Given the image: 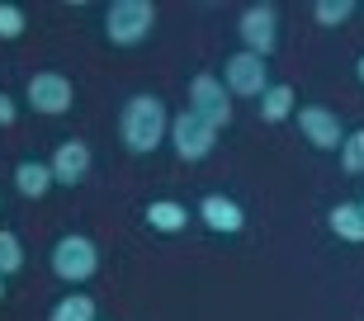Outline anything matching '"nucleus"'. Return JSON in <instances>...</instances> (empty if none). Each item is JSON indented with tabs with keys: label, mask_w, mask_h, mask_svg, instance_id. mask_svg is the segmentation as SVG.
Returning a JSON list of instances; mask_svg holds the SVG:
<instances>
[{
	"label": "nucleus",
	"mask_w": 364,
	"mask_h": 321,
	"mask_svg": "<svg viewBox=\"0 0 364 321\" xmlns=\"http://www.w3.org/2000/svg\"><path fill=\"white\" fill-rule=\"evenodd\" d=\"M95 317H100V308H95L90 293H67V298H57L48 321H95Z\"/></svg>",
	"instance_id": "dca6fc26"
},
{
	"label": "nucleus",
	"mask_w": 364,
	"mask_h": 321,
	"mask_svg": "<svg viewBox=\"0 0 364 321\" xmlns=\"http://www.w3.org/2000/svg\"><path fill=\"white\" fill-rule=\"evenodd\" d=\"M19 269H24V241L0 227V274L10 279V274H19Z\"/></svg>",
	"instance_id": "6ab92c4d"
},
{
	"label": "nucleus",
	"mask_w": 364,
	"mask_h": 321,
	"mask_svg": "<svg viewBox=\"0 0 364 321\" xmlns=\"http://www.w3.org/2000/svg\"><path fill=\"white\" fill-rule=\"evenodd\" d=\"M355 76H360V85H364V57H360V62H355Z\"/></svg>",
	"instance_id": "4be33fe9"
},
{
	"label": "nucleus",
	"mask_w": 364,
	"mask_h": 321,
	"mask_svg": "<svg viewBox=\"0 0 364 321\" xmlns=\"http://www.w3.org/2000/svg\"><path fill=\"white\" fill-rule=\"evenodd\" d=\"M24 10H19V5H10V0H0V38L10 43V38H19V33H24Z\"/></svg>",
	"instance_id": "aec40b11"
},
{
	"label": "nucleus",
	"mask_w": 364,
	"mask_h": 321,
	"mask_svg": "<svg viewBox=\"0 0 364 321\" xmlns=\"http://www.w3.org/2000/svg\"><path fill=\"white\" fill-rule=\"evenodd\" d=\"M237 33H242V53L270 57L274 48H279V10H274V5H251V10L242 14Z\"/></svg>",
	"instance_id": "1a4fd4ad"
},
{
	"label": "nucleus",
	"mask_w": 364,
	"mask_h": 321,
	"mask_svg": "<svg viewBox=\"0 0 364 321\" xmlns=\"http://www.w3.org/2000/svg\"><path fill=\"white\" fill-rule=\"evenodd\" d=\"M142 222H147L151 232H161V236H180V232L189 227V208L176 199H151L147 213H142Z\"/></svg>",
	"instance_id": "ddd939ff"
},
{
	"label": "nucleus",
	"mask_w": 364,
	"mask_h": 321,
	"mask_svg": "<svg viewBox=\"0 0 364 321\" xmlns=\"http://www.w3.org/2000/svg\"><path fill=\"white\" fill-rule=\"evenodd\" d=\"M53 165L48 160H33L24 156L19 165H14V189H19V199H48V189H53Z\"/></svg>",
	"instance_id": "f8f14e48"
},
{
	"label": "nucleus",
	"mask_w": 364,
	"mask_h": 321,
	"mask_svg": "<svg viewBox=\"0 0 364 321\" xmlns=\"http://www.w3.org/2000/svg\"><path fill=\"white\" fill-rule=\"evenodd\" d=\"M189 109H194L203 123H213L218 133H223V128L232 123V90L223 85V76L199 71V76L189 80Z\"/></svg>",
	"instance_id": "423d86ee"
},
{
	"label": "nucleus",
	"mask_w": 364,
	"mask_h": 321,
	"mask_svg": "<svg viewBox=\"0 0 364 321\" xmlns=\"http://www.w3.org/2000/svg\"><path fill=\"white\" fill-rule=\"evenodd\" d=\"M341 170L346 175H364V128H355V133H346V142H341Z\"/></svg>",
	"instance_id": "a211bd4d"
},
{
	"label": "nucleus",
	"mask_w": 364,
	"mask_h": 321,
	"mask_svg": "<svg viewBox=\"0 0 364 321\" xmlns=\"http://www.w3.org/2000/svg\"><path fill=\"white\" fill-rule=\"evenodd\" d=\"M53 274L62 283H85L100 274V246H95L90 236H81V232H71V236H57L53 241Z\"/></svg>",
	"instance_id": "7ed1b4c3"
},
{
	"label": "nucleus",
	"mask_w": 364,
	"mask_h": 321,
	"mask_svg": "<svg viewBox=\"0 0 364 321\" xmlns=\"http://www.w3.org/2000/svg\"><path fill=\"white\" fill-rule=\"evenodd\" d=\"M0 203H5V199H0Z\"/></svg>",
	"instance_id": "393cba45"
},
{
	"label": "nucleus",
	"mask_w": 364,
	"mask_h": 321,
	"mask_svg": "<svg viewBox=\"0 0 364 321\" xmlns=\"http://www.w3.org/2000/svg\"><path fill=\"white\" fill-rule=\"evenodd\" d=\"M294 119H298V133L308 137V147H317V151H341V142H346V123H341L336 109L303 104Z\"/></svg>",
	"instance_id": "6e6552de"
},
{
	"label": "nucleus",
	"mask_w": 364,
	"mask_h": 321,
	"mask_svg": "<svg viewBox=\"0 0 364 321\" xmlns=\"http://www.w3.org/2000/svg\"><path fill=\"white\" fill-rule=\"evenodd\" d=\"M48 165H53V180H57L62 189L81 185L85 175H90V147H85L81 137H67V142H57V147H53Z\"/></svg>",
	"instance_id": "9d476101"
},
{
	"label": "nucleus",
	"mask_w": 364,
	"mask_h": 321,
	"mask_svg": "<svg viewBox=\"0 0 364 321\" xmlns=\"http://www.w3.org/2000/svg\"><path fill=\"white\" fill-rule=\"evenodd\" d=\"M199 217H203V227L218 232V236H237V232L246 227L242 203L228 199V194H203L199 199Z\"/></svg>",
	"instance_id": "9b49d317"
},
{
	"label": "nucleus",
	"mask_w": 364,
	"mask_h": 321,
	"mask_svg": "<svg viewBox=\"0 0 364 321\" xmlns=\"http://www.w3.org/2000/svg\"><path fill=\"white\" fill-rule=\"evenodd\" d=\"M256 104H260V119H265V123H289L298 114V94H294V85H289V80H274V85L260 94Z\"/></svg>",
	"instance_id": "4468645a"
},
{
	"label": "nucleus",
	"mask_w": 364,
	"mask_h": 321,
	"mask_svg": "<svg viewBox=\"0 0 364 321\" xmlns=\"http://www.w3.org/2000/svg\"><path fill=\"white\" fill-rule=\"evenodd\" d=\"M355 10H360L355 0H317V5H312V19L322 28H341L346 19H355Z\"/></svg>",
	"instance_id": "f3484780"
},
{
	"label": "nucleus",
	"mask_w": 364,
	"mask_h": 321,
	"mask_svg": "<svg viewBox=\"0 0 364 321\" xmlns=\"http://www.w3.org/2000/svg\"><path fill=\"white\" fill-rule=\"evenodd\" d=\"M14 119H19V104H14L10 94H0V128H10Z\"/></svg>",
	"instance_id": "412c9836"
},
{
	"label": "nucleus",
	"mask_w": 364,
	"mask_h": 321,
	"mask_svg": "<svg viewBox=\"0 0 364 321\" xmlns=\"http://www.w3.org/2000/svg\"><path fill=\"white\" fill-rule=\"evenodd\" d=\"M28 109H38V114H48V119H57V114H71V104H76V85H71L62 71H38V76H28Z\"/></svg>",
	"instance_id": "0eeeda50"
},
{
	"label": "nucleus",
	"mask_w": 364,
	"mask_h": 321,
	"mask_svg": "<svg viewBox=\"0 0 364 321\" xmlns=\"http://www.w3.org/2000/svg\"><path fill=\"white\" fill-rule=\"evenodd\" d=\"M171 147H176V156L180 160H203V156H213V147H218V128L213 123H203L194 109H180L176 119H171Z\"/></svg>",
	"instance_id": "39448f33"
},
{
	"label": "nucleus",
	"mask_w": 364,
	"mask_h": 321,
	"mask_svg": "<svg viewBox=\"0 0 364 321\" xmlns=\"http://www.w3.org/2000/svg\"><path fill=\"white\" fill-rule=\"evenodd\" d=\"M360 208H364V199H360Z\"/></svg>",
	"instance_id": "b1692460"
},
{
	"label": "nucleus",
	"mask_w": 364,
	"mask_h": 321,
	"mask_svg": "<svg viewBox=\"0 0 364 321\" xmlns=\"http://www.w3.org/2000/svg\"><path fill=\"white\" fill-rule=\"evenodd\" d=\"M119 137L133 156H151V151L171 137V114H166V104L156 94H133L119 114Z\"/></svg>",
	"instance_id": "f257e3e1"
},
{
	"label": "nucleus",
	"mask_w": 364,
	"mask_h": 321,
	"mask_svg": "<svg viewBox=\"0 0 364 321\" xmlns=\"http://www.w3.org/2000/svg\"><path fill=\"white\" fill-rule=\"evenodd\" d=\"M151 24H156V5H151V0H109L105 5V38L114 43V48L147 43Z\"/></svg>",
	"instance_id": "f03ea898"
},
{
	"label": "nucleus",
	"mask_w": 364,
	"mask_h": 321,
	"mask_svg": "<svg viewBox=\"0 0 364 321\" xmlns=\"http://www.w3.org/2000/svg\"><path fill=\"white\" fill-rule=\"evenodd\" d=\"M326 227H331V236L350 241V246H364V208L360 203H336L326 213Z\"/></svg>",
	"instance_id": "2eb2a0df"
},
{
	"label": "nucleus",
	"mask_w": 364,
	"mask_h": 321,
	"mask_svg": "<svg viewBox=\"0 0 364 321\" xmlns=\"http://www.w3.org/2000/svg\"><path fill=\"white\" fill-rule=\"evenodd\" d=\"M223 85L232 90V99H260V94L274 85L270 67H265V57L256 53H232L223 62Z\"/></svg>",
	"instance_id": "20e7f679"
},
{
	"label": "nucleus",
	"mask_w": 364,
	"mask_h": 321,
	"mask_svg": "<svg viewBox=\"0 0 364 321\" xmlns=\"http://www.w3.org/2000/svg\"><path fill=\"white\" fill-rule=\"evenodd\" d=\"M0 298H5V274H0Z\"/></svg>",
	"instance_id": "5701e85b"
}]
</instances>
